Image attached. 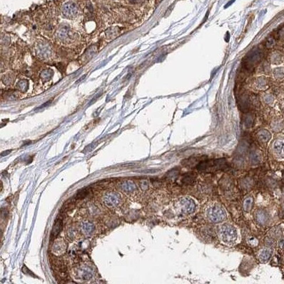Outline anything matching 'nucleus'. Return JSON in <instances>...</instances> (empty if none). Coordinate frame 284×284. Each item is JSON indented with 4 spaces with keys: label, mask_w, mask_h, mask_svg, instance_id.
I'll return each instance as SVG.
<instances>
[{
    "label": "nucleus",
    "mask_w": 284,
    "mask_h": 284,
    "mask_svg": "<svg viewBox=\"0 0 284 284\" xmlns=\"http://www.w3.org/2000/svg\"><path fill=\"white\" fill-rule=\"evenodd\" d=\"M207 217L213 223L222 222L226 218V211L222 206L218 204H213L207 210Z\"/></svg>",
    "instance_id": "1"
},
{
    "label": "nucleus",
    "mask_w": 284,
    "mask_h": 284,
    "mask_svg": "<svg viewBox=\"0 0 284 284\" xmlns=\"http://www.w3.org/2000/svg\"><path fill=\"white\" fill-rule=\"evenodd\" d=\"M221 240L226 243H233L236 241L238 237L237 231L234 226L231 224H223L219 231Z\"/></svg>",
    "instance_id": "2"
},
{
    "label": "nucleus",
    "mask_w": 284,
    "mask_h": 284,
    "mask_svg": "<svg viewBox=\"0 0 284 284\" xmlns=\"http://www.w3.org/2000/svg\"><path fill=\"white\" fill-rule=\"evenodd\" d=\"M274 154L281 159H284V138H279L273 144Z\"/></svg>",
    "instance_id": "3"
},
{
    "label": "nucleus",
    "mask_w": 284,
    "mask_h": 284,
    "mask_svg": "<svg viewBox=\"0 0 284 284\" xmlns=\"http://www.w3.org/2000/svg\"><path fill=\"white\" fill-rule=\"evenodd\" d=\"M180 204H181V207H182L185 213H192L195 211L196 204L192 199H188V198L183 199L182 200H181Z\"/></svg>",
    "instance_id": "4"
},
{
    "label": "nucleus",
    "mask_w": 284,
    "mask_h": 284,
    "mask_svg": "<svg viewBox=\"0 0 284 284\" xmlns=\"http://www.w3.org/2000/svg\"><path fill=\"white\" fill-rule=\"evenodd\" d=\"M271 256H272V250L269 248H265L260 251L259 254H258V258L261 262L265 263L270 259Z\"/></svg>",
    "instance_id": "5"
},
{
    "label": "nucleus",
    "mask_w": 284,
    "mask_h": 284,
    "mask_svg": "<svg viewBox=\"0 0 284 284\" xmlns=\"http://www.w3.org/2000/svg\"><path fill=\"white\" fill-rule=\"evenodd\" d=\"M256 218L258 223L264 225L266 224L269 221V216L264 211H258L256 213Z\"/></svg>",
    "instance_id": "6"
},
{
    "label": "nucleus",
    "mask_w": 284,
    "mask_h": 284,
    "mask_svg": "<svg viewBox=\"0 0 284 284\" xmlns=\"http://www.w3.org/2000/svg\"><path fill=\"white\" fill-rule=\"evenodd\" d=\"M62 219L58 218V219L55 221V223H54L53 226V229H52V239L55 238L59 234L60 231L62 230Z\"/></svg>",
    "instance_id": "7"
},
{
    "label": "nucleus",
    "mask_w": 284,
    "mask_h": 284,
    "mask_svg": "<svg viewBox=\"0 0 284 284\" xmlns=\"http://www.w3.org/2000/svg\"><path fill=\"white\" fill-rule=\"evenodd\" d=\"M253 205V199L251 196L246 198L243 201V208L246 211L249 212Z\"/></svg>",
    "instance_id": "8"
},
{
    "label": "nucleus",
    "mask_w": 284,
    "mask_h": 284,
    "mask_svg": "<svg viewBox=\"0 0 284 284\" xmlns=\"http://www.w3.org/2000/svg\"><path fill=\"white\" fill-rule=\"evenodd\" d=\"M258 139L261 142H267L271 139V134L267 131H261L258 134Z\"/></svg>",
    "instance_id": "9"
},
{
    "label": "nucleus",
    "mask_w": 284,
    "mask_h": 284,
    "mask_svg": "<svg viewBox=\"0 0 284 284\" xmlns=\"http://www.w3.org/2000/svg\"><path fill=\"white\" fill-rule=\"evenodd\" d=\"M248 243L250 246H256V244H258V241L256 240V239H253V238H250V239H248Z\"/></svg>",
    "instance_id": "10"
},
{
    "label": "nucleus",
    "mask_w": 284,
    "mask_h": 284,
    "mask_svg": "<svg viewBox=\"0 0 284 284\" xmlns=\"http://www.w3.org/2000/svg\"><path fill=\"white\" fill-rule=\"evenodd\" d=\"M272 243H273V241H272V240H271V239H267L266 240V245L268 246H271Z\"/></svg>",
    "instance_id": "11"
},
{
    "label": "nucleus",
    "mask_w": 284,
    "mask_h": 284,
    "mask_svg": "<svg viewBox=\"0 0 284 284\" xmlns=\"http://www.w3.org/2000/svg\"><path fill=\"white\" fill-rule=\"evenodd\" d=\"M279 247L281 248H284V239H282V240L279 242Z\"/></svg>",
    "instance_id": "12"
},
{
    "label": "nucleus",
    "mask_w": 284,
    "mask_h": 284,
    "mask_svg": "<svg viewBox=\"0 0 284 284\" xmlns=\"http://www.w3.org/2000/svg\"><path fill=\"white\" fill-rule=\"evenodd\" d=\"M51 103V101H48L47 103H45L44 104H43V105H41V106H40V107H39L38 108H43V107H45L46 106H47L48 104H49Z\"/></svg>",
    "instance_id": "13"
}]
</instances>
